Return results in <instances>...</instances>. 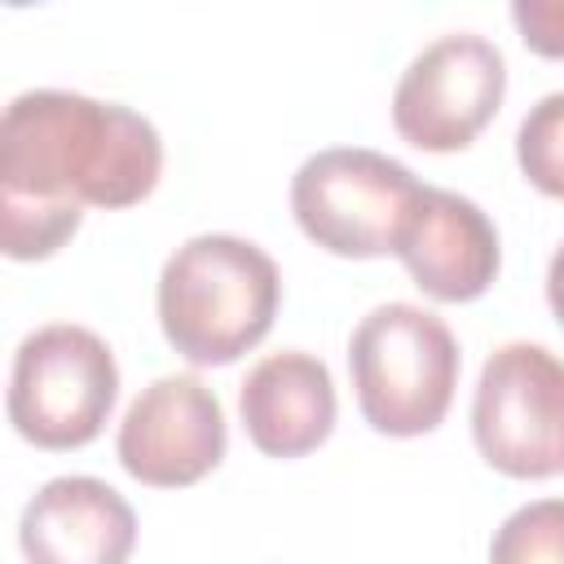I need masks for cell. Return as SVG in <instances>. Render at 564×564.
Returning <instances> with one entry per match:
<instances>
[{"mask_svg":"<svg viewBox=\"0 0 564 564\" xmlns=\"http://www.w3.org/2000/svg\"><path fill=\"white\" fill-rule=\"evenodd\" d=\"M163 172L154 123L119 101L31 88L0 119V234L9 260H48L84 207H132Z\"/></svg>","mask_w":564,"mask_h":564,"instance_id":"1","label":"cell"},{"mask_svg":"<svg viewBox=\"0 0 564 564\" xmlns=\"http://www.w3.org/2000/svg\"><path fill=\"white\" fill-rule=\"evenodd\" d=\"M282 300L278 264L247 238L198 234L159 273L163 339L194 366H229L251 352Z\"/></svg>","mask_w":564,"mask_h":564,"instance_id":"2","label":"cell"},{"mask_svg":"<svg viewBox=\"0 0 564 564\" xmlns=\"http://www.w3.org/2000/svg\"><path fill=\"white\" fill-rule=\"evenodd\" d=\"M348 375L361 419L383 436L432 432L458 388V344L419 304L370 308L348 339Z\"/></svg>","mask_w":564,"mask_h":564,"instance_id":"3","label":"cell"},{"mask_svg":"<svg viewBox=\"0 0 564 564\" xmlns=\"http://www.w3.org/2000/svg\"><path fill=\"white\" fill-rule=\"evenodd\" d=\"M115 352L88 326H40L13 352L9 423L40 449H79L97 441L115 410Z\"/></svg>","mask_w":564,"mask_h":564,"instance_id":"4","label":"cell"},{"mask_svg":"<svg viewBox=\"0 0 564 564\" xmlns=\"http://www.w3.org/2000/svg\"><path fill=\"white\" fill-rule=\"evenodd\" d=\"M419 189L423 185L405 163L379 150L335 145L300 163L291 181V212L322 251L344 260H375L397 251Z\"/></svg>","mask_w":564,"mask_h":564,"instance_id":"5","label":"cell"},{"mask_svg":"<svg viewBox=\"0 0 564 564\" xmlns=\"http://www.w3.org/2000/svg\"><path fill=\"white\" fill-rule=\"evenodd\" d=\"M480 458L516 480L564 471V361L542 344H502L480 366L471 397Z\"/></svg>","mask_w":564,"mask_h":564,"instance_id":"6","label":"cell"},{"mask_svg":"<svg viewBox=\"0 0 564 564\" xmlns=\"http://www.w3.org/2000/svg\"><path fill=\"white\" fill-rule=\"evenodd\" d=\"M507 93V62L498 44L471 31L432 40L397 79L392 128L401 141L449 154L480 137Z\"/></svg>","mask_w":564,"mask_h":564,"instance_id":"7","label":"cell"},{"mask_svg":"<svg viewBox=\"0 0 564 564\" xmlns=\"http://www.w3.org/2000/svg\"><path fill=\"white\" fill-rule=\"evenodd\" d=\"M225 410L198 375H163L128 405L119 423V463L154 489L198 485L225 458Z\"/></svg>","mask_w":564,"mask_h":564,"instance_id":"8","label":"cell"},{"mask_svg":"<svg viewBox=\"0 0 564 564\" xmlns=\"http://www.w3.org/2000/svg\"><path fill=\"white\" fill-rule=\"evenodd\" d=\"M392 256H401L419 291L445 304L485 295L502 260L494 220L471 198L436 185L419 189Z\"/></svg>","mask_w":564,"mask_h":564,"instance_id":"9","label":"cell"},{"mask_svg":"<svg viewBox=\"0 0 564 564\" xmlns=\"http://www.w3.org/2000/svg\"><path fill=\"white\" fill-rule=\"evenodd\" d=\"M18 542L26 564H128L137 516L97 476H57L22 511Z\"/></svg>","mask_w":564,"mask_h":564,"instance_id":"10","label":"cell"},{"mask_svg":"<svg viewBox=\"0 0 564 564\" xmlns=\"http://www.w3.org/2000/svg\"><path fill=\"white\" fill-rule=\"evenodd\" d=\"M247 441L269 458L313 454L335 427V383L322 357L286 348L251 366L238 388Z\"/></svg>","mask_w":564,"mask_h":564,"instance_id":"11","label":"cell"},{"mask_svg":"<svg viewBox=\"0 0 564 564\" xmlns=\"http://www.w3.org/2000/svg\"><path fill=\"white\" fill-rule=\"evenodd\" d=\"M489 564H564V498L511 511L489 542Z\"/></svg>","mask_w":564,"mask_h":564,"instance_id":"12","label":"cell"},{"mask_svg":"<svg viewBox=\"0 0 564 564\" xmlns=\"http://www.w3.org/2000/svg\"><path fill=\"white\" fill-rule=\"evenodd\" d=\"M516 163L533 189L564 198V93H546L516 132Z\"/></svg>","mask_w":564,"mask_h":564,"instance_id":"13","label":"cell"},{"mask_svg":"<svg viewBox=\"0 0 564 564\" xmlns=\"http://www.w3.org/2000/svg\"><path fill=\"white\" fill-rule=\"evenodd\" d=\"M511 22L538 57H564V0H516Z\"/></svg>","mask_w":564,"mask_h":564,"instance_id":"14","label":"cell"},{"mask_svg":"<svg viewBox=\"0 0 564 564\" xmlns=\"http://www.w3.org/2000/svg\"><path fill=\"white\" fill-rule=\"evenodd\" d=\"M546 300H551V313H555L560 326H564V242L555 247L551 269H546Z\"/></svg>","mask_w":564,"mask_h":564,"instance_id":"15","label":"cell"}]
</instances>
